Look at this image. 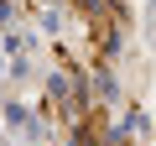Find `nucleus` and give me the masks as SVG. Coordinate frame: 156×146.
Instances as JSON below:
<instances>
[]
</instances>
